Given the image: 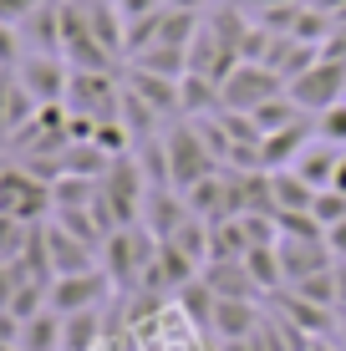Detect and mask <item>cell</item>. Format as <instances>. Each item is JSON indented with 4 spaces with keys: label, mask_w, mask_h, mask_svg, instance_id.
Here are the masks:
<instances>
[{
    "label": "cell",
    "mask_w": 346,
    "mask_h": 351,
    "mask_svg": "<svg viewBox=\"0 0 346 351\" xmlns=\"http://www.w3.org/2000/svg\"><path fill=\"white\" fill-rule=\"evenodd\" d=\"M341 336H346V316H341Z\"/></svg>",
    "instance_id": "83f0119b"
},
{
    "label": "cell",
    "mask_w": 346,
    "mask_h": 351,
    "mask_svg": "<svg viewBox=\"0 0 346 351\" xmlns=\"http://www.w3.org/2000/svg\"><path fill=\"white\" fill-rule=\"evenodd\" d=\"M66 97H71V112L102 123V117H117L123 87L112 82V71H71V92Z\"/></svg>",
    "instance_id": "8992f818"
},
{
    "label": "cell",
    "mask_w": 346,
    "mask_h": 351,
    "mask_svg": "<svg viewBox=\"0 0 346 351\" xmlns=\"http://www.w3.org/2000/svg\"><path fill=\"white\" fill-rule=\"evenodd\" d=\"M21 77V87H26L41 107H56L62 97L71 92V62L66 56H51V51H26L16 66H10Z\"/></svg>",
    "instance_id": "5b68a950"
},
{
    "label": "cell",
    "mask_w": 346,
    "mask_h": 351,
    "mask_svg": "<svg viewBox=\"0 0 346 351\" xmlns=\"http://www.w3.org/2000/svg\"><path fill=\"white\" fill-rule=\"evenodd\" d=\"M311 214H316V224H321V229L341 224V219H346V193H341V189H321V193H316V204H311Z\"/></svg>",
    "instance_id": "d6986e66"
},
{
    "label": "cell",
    "mask_w": 346,
    "mask_h": 351,
    "mask_svg": "<svg viewBox=\"0 0 346 351\" xmlns=\"http://www.w3.org/2000/svg\"><path fill=\"white\" fill-rule=\"evenodd\" d=\"M173 10H194V16H204V10H214V0H169Z\"/></svg>",
    "instance_id": "d4e9b609"
},
{
    "label": "cell",
    "mask_w": 346,
    "mask_h": 351,
    "mask_svg": "<svg viewBox=\"0 0 346 351\" xmlns=\"http://www.w3.org/2000/svg\"><path fill=\"white\" fill-rule=\"evenodd\" d=\"M102 321L97 311H77V316H62V351H87L92 341H97Z\"/></svg>",
    "instance_id": "ac0fdd59"
},
{
    "label": "cell",
    "mask_w": 346,
    "mask_h": 351,
    "mask_svg": "<svg viewBox=\"0 0 346 351\" xmlns=\"http://www.w3.org/2000/svg\"><path fill=\"white\" fill-rule=\"evenodd\" d=\"M36 112H41V102L21 87V77L16 71H0V138H16Z\"/></svg>",
    "instance_id": "8fae6325"
},
{
    "label": "cell",
    "mask_w": 346,
    "mask_h": 351,
    "mask_svg": "<svg viewBox=\"0 0 346 351\" xmlns=\"http://www.w3.org/2000/svg\"><path fill=\"white\" fill-rule=\"evenodd\" d=\"M280 92H285L280 71H270L260 62H240L219 82V112H255L260 102H270V97H280Z\"/></svg>",
    "instance_id": "3957f363"
},
{
    "label": "cell",
    "mask_w": 346,
    "mask_h": 351,
    "mask_svg": "<svg viewBox=\"0 0 346 351\" xmlns=\"http://www.w3.org/2000/svg\"><path fill=\"white\" fill-rule=\"evenodd\" d=\"M163 143H169V168H173V189H194L199 178L219 173V158L209 153V143L199 138L194 117H184V123H173L169 132H163Z\"/></svg>",
    "instance_id": "7a4b0ae2"
},
{
    "label": "cell",
    "mask_w": 346,
    "mask_h": 351,
    "mask_svg": "<svg viewBox=\"0 0 346 351\" xmlns=\"http://www.w3.org/2000/svg\"><path fill=\"white\" fill-rule=\"evenodd\" d=\"M123 87H127V92H138L158 117H178V112H184V82H178V77H158V71L133 66Z\"/></svg>",
    "instance_id": "9c48e42d"
},
{
    "label": "cell",
    "mask_w": 346,
    "mask_h": 351,
    "mask_svg": "<svg viewBox=\"0 0 346 351\" xmlns=\"http://www.w3.org/2000/svg\"><path fill=\"white\" fill-rule=\"evenodd\" d=\"M21 351H62V316H56L51 306H46L41 316L26 321V331H21Z\"/></svg>",
    "instance_id": "e0dca14e"
},
{
    "label": "cell",
    "mask_w": 346,
    "mask_h": 351,
    "mask_svg": "<svg viewBox=\"0 0 346 351\" xmlns=\"http://www.w3.org/2000/svg\"><path fill=\"white\" fill-rule=\"evenodd\" d=\"M21 56H26V46H21V31H16V26H0V66L10 71Z\"/></svg>",
    "instance_id": "44dd1931"
},
{
    "label": "cell",
    "mask_w": 346,
    "mask_h": 351,
    "mask_svg": "<svg viewBox=\"0 0 346 351\" xmlns=\"http://www.w3.org/2000/svg\"><path fill=\"white\" fill-rule=\"evenodd\" d=\"M311 138H316V117H301V123H291L280 132H265V138H260V168H265V173L291 168L306 148H311Z\"/></svg>",
    "instance_id": "ba28073f"
},
{
    "label": "cell",
    "mask_w": 346,
    "mask_h": 351,
    "mask_svg": "<svg viewBox=\"0 0 346 351\" xmlns=\"http://www.w3.org/2000/svg\"><path fill=\"white\" fill-rule=\"evenodd\" d=\"M36 5H41V0H0V26H16L21 31V21H26Z\"/></svg>",
    "instance_id": "7402d4cb"
},
{
    "label": "cell",
    "mask_w": 346,
    "mask_h": 351,
    "mask_svg": "<svg viewBox=\"0 0 346 351\" xmlns=\"http://www.w3.org/2000/svg\"><path fill=\"white\" fill-rule=\"evenodd\" d=\"M204 285L214 290V295H224V300H249V295L260 290L255 280H249L245 260H214L209 275H204Z\"/></svg>",
    "instance_id": "9a60e30c"
},
{
    "label": "cell",
    "mask_w": 346,
    "mask_h": 351,
    "mask_svg": "<svg viewBox=\"0 0 346 351\" xmlns=\"http://www.w3.org/2000/svg\"><path fill=\"white\" fill-rule=\"evenodd\" d=\"M117 10H123V21H143V16H153V10H163L169 0H112Z\"/></svg>",
    "instance_id": "603a6c76"
},
{
    "label": "cell",
    "mask_w": 346,
    "mask_h": 351,
    "mask_svg": "<svg viewBox=\"0 0 346 351\" xmlns=\"http://www.w3.org/2000/svg\"><path fill=\"white\" fill-rule=\"evenodd\" d=\"M0 214L26 219V224H41L46 214H56L51 184L36 178L26 163H0Z\"/></svg>",
    "instance_id": "6da1fadb"
},
{
    "label": "cell",
    "mask_w": 346,
    "mask_h": 351,
    "mask_svg": "<svg viewBox=\"0 0 346 351\" xmlns=\"http://www.w3.org/2000/svg\"><path fill=\"white\" fill-rule=\"evenodd\" d=\"M316 193L295 168H275L270 173V199H275V214H311V204H316Z\"/></svg>",
    "instance_id": "5bb4252c"
},
{
    "label": "cell",
    "mask_w": 346,
    "mask_h": 351,
    "mask_svg": "<svg viewBox=\"0 0 346 351\" xmlns=\"http://www.w3.org/2000/svg\"><path fill=\"white\" fill-rule=\"evenodd\" d=\"M316 138H321V143H336V148H346V102L326 107V112H316Z\"/></svg>",
    "instance_id": "ffe728a7"
},
{
    "label": "cell",
    "mask_w": 346,
    "mask_h": 351,
    "mask_svg": "<svg viewBox=\"0 0 346 351\" xmlns=\"http://www.w3.org/2000/svg\"><path fill=\"white\" fill-rule=\"evenodd\" d=\"M306 351H341V346L331 341V336H311V346H306Z\"/></svg>",
    "instance_id": "484cf974"
},
{
    "label": "cell",
    "mask_w": 346,
    "mask_h": 351,
    "mask_svg": "<svg viewBox=\"0 0 346 351\" xmlns=\"http://www.w3.org/2000/svg\"><path fill=\"white\" fill-rule=\"evenodd\" d=\"M209 326L224 336V341H245V336H255L265 321H260V311L249 306V300H224V295H214V321H209Z\"/></svg>",
    "instance_id": "4fadbf2b"
},
{
    "label": "cell",
    "mask_w": 346,
    "mask_h": 351,
    "mask_svg": "<svg viewBox=\"0 0 346 351\" xmlns=\"http://www.w3.org/2000/svg\"><path fill=\"white\" fill-rule=\"evenodd\" d=\"M127 62L143 66V71H158V77H178V82H184V77H188V46H163V41H153L148 51L127 56Z\"/></svg>",
    "instance_id": "2e32d148"
},
{
    "label": "cell",
    "mask_w": 346,
    "mask_h": 351,
    "mask_svg": "<svg viewBox=\"0 0 346 351\" xmlns=\"http://www.w3.org/2000/svg\"><path fill=\"white\" fill-rule=\"evenodd\" d=\"M21 46H26V51L62 56V0H41V5L21 21Z\"/></svg>",
    "instance_id": "30bf717a"
},
{
    "label": "cell",
    "mask_w": 346,
    "mask_h": 351,
    "mask_svg": "<svg viewBox=\"0 0 346 351\" xmlns=\"http://www.w3.org/2000/svg\"><path fill=\"white\" fill-rule=\"evenodd\" d=\"M326 250H331V260H341V265H346V219L326 229Z\"/></svg>",
    "instance_id": "cb8c5ba5"
},
{
    "label": "cell",
    "mask_w": 346,
    "mask_h": 351,
    "mask_svg": "<svg viewBox=\"0 0 346 351\" xmlns=\"http://www.w3.org/2000/svg\"><path fill=\"white\" fill-rule=\"evenodd\" d=\"M331 189H341V193H346V158H341V168H336V184H331Z\"/></svg>",
    "instance_id": "4316f807"
},
{
    "label": "cell",
    "mask_w": 346,
    "mask_h": 351,
    "mask_svg": "<svg viewBox=\"0 0 346 351\" xmlns=\"http://www.w3.org/2000/svg\"><path fill=\"white\" fill-rule=\"evenodd\" d=\"M102 295H107V275H97V270H77V275H56L51 280V311L56 316L97 311Z\"/></svg>",
    "instance_id": "52a82bcc"
},
{
    "label": "cell",
    "mask_w": 346,
    "mask_h": 351,
    "mask_svg": "<svg viewBox=\"0 0 346 351\" xmlns=\"http://www.w3.org/2000/svg\"><path fill=\"white\" fill-rule=\"evenodd\" d=\"M341 158H346V148H336V143H321V138H311V148L301 153L291 168L306 178L311 189H331L336 184V168H341Z\"/></svg>",
    "instance_id": "7c38bea8"
},
{
    "label": "cell",
    "mask_w": 346,
    "mask_h": 351,
    "mask_svg": "<svg viewBox=\"0 0 346 351\" xmlns=\"http://www.w3.org/2000/svg\"><path fill=\"white\" fill-rule=\"evenodd\" d=\"M285 92H291L311 117L326 112V107H336V102H346V56H321V62L311 71H301Z\"/></svg>",
    "instance_id": "277c9868"
}]
</instances>
